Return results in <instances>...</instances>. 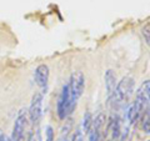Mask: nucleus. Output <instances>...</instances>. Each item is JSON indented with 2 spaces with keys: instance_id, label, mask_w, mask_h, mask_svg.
Wrapping results in <instances>:
<instances>
[{
  "instance_id": "obj_1",
  "label": "nucleus",
  "mask_w": 150,
  "mask_h": 141,
  "mask_svg": "<svg viewBox=\"0 0 150 141\" xmlns=\"http://www.w3.org/2000/svg\"><path fill=\"white\" fill-rule=\"evenodd\" d=\"M150 102V80H145L139 86L134 102L128 109V121L130 124H137V121L142 117L144 110Z\"/></svg>"
},
{
  "instance_id": "obj_2",
  "label": "nucleus",
  "mask_w": 150,
  "mask_h": 141,
  "mask_svg": "<svg viewBox=\"0 0 150 141\" xmlns=\"http://www.w3.org/2000/svg\"><path fill=\"white\" fill-rule=\"evenodd\" d=\"M68 86H69V94H70V101H71V105L75 109L79 99H80V96L84 92V89H85V78H84V74L81 71L73 73L68 82Z\"/></svg>"
},
{
  "instance_id": "obj_3",
  "label": "nucleus",
  "mask_w": 150,
  "mask_h": 141,
  "mask_svg": "<svg viewBox=\"0 0 150 141\" xmlns=\"http://www.w3.org/2000/svg\"><path fill=\"white\" fill-rule=\"evenodd\" d=\"M133 94H134V79L131 76L123 78L116 84L114 106L118 107L119 105L124 104V102H128Z\"/></svg>"
},
{
  "instance_id": "obj_4",
  "label": "nucleus",
  "mask_w": 150,
  "mask_h": 141,
  "mask_svg": "<svg viewBox=\"0 0 150 141\" xmlns=\"http://www.w3.org/2000/svg\"><path fill=\"white\" fill-rule=\"evenodd\" d=\"M74 111V107L70 101V94H69V86L65 84L62 89L60 96L58 99V104H56V112L60 120H65L67 117Z\"/></svg>"
},
{
  "instance_id": "obj_5",
  "label": "nucleus",
  "mask_w": 150,
  "mask_h": 141,
  "mask_svg": "<svg viewBox=\"0 0 150 141\" xmlns=\"http://www.w3.org/2000/svg\"><path fill=\"white\" fill-rule=\"evenodd\" d=\"M121 136V123L120 117L116 112H112L106 124L103 141H119Z\"/></svg>"
},
{
  "instance_id": "obj_6",
  "label": "nucleus",
  "mask_w": 150,
  "mask_h": 141,
  "mask_svg": "<svg viewBox=\"0 0 150 141\" xmlns=\"http://www.w3.org/2000/svg\"><path fill=\"white\" fill-rule=\"evenodd\" d=\"M28 114H29V119L33 125H36L40 121L43 116V92L34 94Z\"/></svg>"
},
{
  "instance_id": "obj_7",
  "label": "nucleus",
  "mask_w": 150,
  "mask_h": 141,
  "mask_svg": "<svg viewBox=\"0 0 150 141\" xmlns=\"http://www.w3.org/2000/svg\"><path fill=\"white\" fill-rule=\"evenodd\" d=\"M26 121H28V110L21 109L14 123V129H13V135L10 140L11 141H20L24 135V131L26 128Z\"/></svg>"
},
{
  "instance_id": "obj_8",
  "label": "nucleus",
  "mask_w": 150,
  "mask_h": 141,
  "mask_svg": "<svg viewBox=\"0 0 150 141\" xmlns=\"http://www.w3.org/2000/svg\"><path fill=\"white\" fill-rule=\"evenodd\" d=\"M105 89H106V96L109 104L114 106L115 104V90H116V75L112 70H108L105 73Z\"/></svg>"
},
{
  "instance_id": "obj_9",
  "label": "nucleus",
  "mask_w": 150,
  "mask_h": 141,
  "mask_svg": "<svg viewBox=\"0 0 150 141\" xmlns=\"http://www.w3.org/2000/svg\"><path fill=\"white\" fill-rule=\"evenodd\" d=\"M49 74H50L49 68H48V65H45V64H41L35 69V74H34L35 82H36V85L40 87V90L43 94L46 92V89H48Z\"/></svg>"
},
{
  "instance_id": "obj_10",
  "label": "nucleus",
  "mask_w": 150,
  "mask_h": 141,
  "mask_svg": "<svg viewBox=\"0 0 150 141\" xmlns=\"http://www.w3.org/2000/svg\"><path fill=\"white\" fill-rule=\"evenodd\" d=\"M143 129L145 133H150V102L145 109V115L143 117Z\"/></svg>"
},
{
  "instance_id": "obj_11",
  "label": "nucleus",
  "mask_w": 150,
  "mask_h": 141,
  "mask_svg": "<svg viewBox=\"0 0 150 141\" xmlns=\"http://www.w3.org/2000/svg\"><path fill=\"white\" fill-rule=\"evenodd\" d=\"M142 34H143V37L145 40V43H146L149 46H150V21L148 24H145L142 29Z\"/></svg>"
},
{
  "instance_id": "obj_12",
  "label": "nucleus",
  "mask_w": 150,
  "mask_h": 141,
  "mask_svg": "<svg viewBox=\"0 0 150 141\" xmlns=\"http://www.w3.org/2000/svg\"><path fill=\"white\" fill-rule=\"evenodd\" d=\"M91 124H93V119H91V114L90 112H86V115L84 116V124H83V128L85 133H89V130L91 128Z\"/></svg>"
},
{
  "instance_id": "obj_13",
  "label": "nucleus",
  "mask_w": 150,
  "mask_h": 141,
  "mask_svg": "<svg viewBox=\"0 0 150 141\" xmlns=\"http://www.w3.org/2000/svg\"><path fill=\"white\" fill-rule=\"evenodd\" d=\"M46 141H54V130L51 126L46 128Z\"/></svg>"
},
{
  "instance_id": "obj_14",
  "label": "nucleus",
  "mask_w": 150,
  "mask_h": 141,
  "mask_svg": "<svg viewBox=\"0 0 150 141\" xmlns=\"http://www.w3.org/2000/svg\"><path fill=\"white\" fill-rule=\"evenodd\" d=\"M83 140H84L83 131H80V130H78L76 133H75V135L73 136V139H71V141H83Z\"/></svg>"
},
{
  "instance_id": "obj_15",
  "label": "nucleus",
  "mask_w": 150,
  "mask_h": 141,
  "mask_svg": "<svg viewBox=\"0 0 150 141\" xmlns=\"http://www.w3.org/2000/svg\"><path fill=\"white\" fill-rule=\"evenodd\" d=\"M59 141H69V139L67 137V135H65V136H62V137L59 139Z\"/></svg>"
},
{
  "instance_id": "obj_16",
  "label": "nucleus",
  "mask_w": 150,
  "mask_h": 141,
  "mask_svg": "<svg viewBox=\"0 0 150 141\" xmlns=\"http://www.w3.org/2000/svg\"><path fill=\"white\" fill-rule=\"evenodd\" d=\"M149 141H150V140H149Z\"/></svg>"
}]
</instances>
